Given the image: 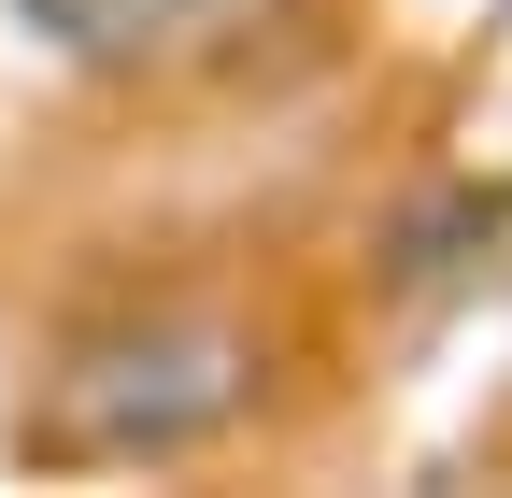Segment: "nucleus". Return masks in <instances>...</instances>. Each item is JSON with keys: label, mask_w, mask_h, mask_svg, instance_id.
Segmentation results:
<instances>
[{"label": "nucleus", "mask_w": 512, "mask_h": 498, "mask_svg": "<svg viewBox=\"0 0 512 498\" xmlns=\"http://www.w3.org/2000/svg\"><path fill=\"white\" fill-rule=\"evenodd\" d=\"M271 399V342L228 285H114L29 356L15 456L29 470H171L214 456Z\"/></svg>", "instance_id": "obj_1"}, {"label": "nucleus", "mask_w": 512, "mask_h": 498, "mask_svg": "<svg viewBox=\"0 0 512 498\" xmlns=\"http://www.w3.org/2000/svg\"><path fill=\"white\" fill-rule=\"evenodd\" d=\"M242 0H15V29L43 57H72V72H171V57H200Z\"/></svg>", "instance_id": "obj_2"}]
</instances>
